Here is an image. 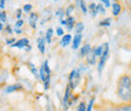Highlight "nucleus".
Masks as SVG:
<instances>
[{
    "mask_svg": "<svg viewBox=\"0 0 131 111\" xmlns=\"http://www.w3.org/2000/svg\"><path fill=\"white\" fill-rule=\"evenodd\" d=\"M130 92H131V75L124 73L121 75L117 83H116V95L121 102H130Z\"/></svg>",
    "mask_w": 131,
    "mask_h": 111,
    "instance_id": "1",
    "label": "nucleus"
},
{
    "mask_svg": "<svg viewBox=\"0 0 131 111\" xmlns=\"http://www.w3.org/2000/svg\"><path fill=\"white\" fill-rule=\"evenodd\" d=\"M50 77H52V71L49 68V64H48V61L46 59L40 68H39V79L43 82V87L44 90H48L50 87Z\"/></svg>",
    "mask_w": 131,
    "mask_h": 111,
    "instance_id": "2",
    "label": "nucleus"
},
{
    "mask_svg": "<svg viewBox=\"0 0 131 111\" xmlns=\"http://www.w3.org/2000/svg\"><path fill=\"white\" fill-rule=\"evenodd\" d=\"M81 78H82V72H81V69H80V68H73V69L69 72L67 85L69 86V88L72 90V92H73V91L76 90V87L80 85Z\"/></svg>",
    "mask_w": 131,
    "mask_h": 111,
    "instance_id": "3",
    "label": "nucleus"
},
{
    "mask_svg": "<svg viewBox=\"0 0 131 111\" xmlns=\"http://www.w3.org/2000/svg\"><path fill=\"white\" fill-rule=\"evenodd\" d=\"M108 53H110V47H108V43H103V52L100 57V62H98V73L102 72L105 64L108 59Z\"/></svg>",
    "mask_w": 131,
    "mask_h": 111,
    "instance_id": "4",
    "label": "nucleus"
},
{
    "mask_svg": "<svg viewBox=\"0 0 131 111\" xmlns=\"http://www.w3.org/2000/svg\"><path fill=\"white\" fill-rule=\"evenodd\" d=\"M25 90V86H23L21 83H12V85H6L4 87V92L5 94H13V92H20V91H24Z\"/></svg>",
    "mask_w": 131,
    "mask_h": 111,
    "instance_id": "5",
    "label": "nucleus"
},
{
    "mask_svg": "<svg viewBox=\"0 0 131 111\" xmlns=\"http://www.w3.org/2000/svg\"><path fill=\"white\" fill-rule=\"evenodd\" d=\"M111 111H131V102L111 104Z\"/></svg>",
    "mask_w": 131,
    "mask_h": 111,
    "instance_id": "6",
    "label": "nucleus"
},
{
    "mask_svg": "<svg viewBox=\"0 0 131 111\" xmlns=\"http://www.w3.org/2000/svg\"><path fill=\"white\" fill-rule=\"evenodd\" d=\"M72 90L69 88V86L68 85H66V88H64V94H63V100H62V104H63V109L67 110L69 106H68V102H69V98H71V96H72Z\"/></svg>",
    "mask_w": 131,
    "mask_h": 111,
    "instance_id": "7",
    "label": "nucleus"
},
{
    "mask_svg": "<svg viewBox=\"0 0 131 111\" xmlns=\"http://www.w3.org/2000/svg\"><path fill=\"white\" fill-rule=\"evenodd\" d=\"M38 19H39V14L38 13H29V27L32 29H37V23H38Z\"/></svg>",
    "mask_w": 131,
    "mask_h": 111,
    "instance_id": "8",
    "label": "nucleus"
},
{
    "mask_svg": "<svg viewBox=\"0 0 131 111\" xmlns=\"http://www.w3.org/2000/svg\"><path fill=\"white\" fill-rule=\"evenodd\" d=\"M72 49L73 51H77L78 48L81 47L82 43V34H74V37L72 38Z\"/></svg>",
    "mask_w": 131,
    "mask_h": 111,
    "instance_id": "9",
    "label": "nucleus"
},
{
    "mask_svg": "<svg viewBox=\"0 0 131 111\" xmlns=\"http://www.w3.org/2000/svg\"><path fill=\"white\" fill-rule=\"evenodd\" d=\"M64 22H66V28L71 32V31H73L74 29V25H76V23H77V20H76V18L73 15H71V16H68V18H66L64 19Z\"/></svg>",
    "mask_w": 131,
    "mask_h": 111,
    "instance_id": "10",
    "label": "nucleus"
},
{
    "mask_svg": "<svg viewBox=\"0 0 131 111\" xmlns=\"http://www.w3.org/2000/svg\"><path fill=\"white\" fill-rule=\"evenodd\" d=\"M30 43H29V39L28 38H20V39H16L15 41V43L12 46V47H14V48H25L27 46H29Z\"/></svg>",
    "mask_w": 131,
    "mask_h": 111,
    "instance_id": "11",
    "label": "nucleus"
},
{
    "mask_svg": "<svg viewBox=\"0 0 131 111\" xmlns=\"http://www.w3.org/2000/svg\"><path fill=\"white\" fill-rule=\"evenodd\" d=\"M72 34H69V33H67V34H64L62 38H61V42H59V46L62 48H66L67 46H69L71 44V42H72Z\"/></svg>",
    "mask_w": 131,
    "mask_h": 111,
    "instance_id": "12",
    "label": "nucleus"
},
{
    "mask_svg": "<svg viewBox=\"0 0 131 111\" xmlns=\"http://www.w3.org/2000/svg\"><path fill=\"white\" fill-rule=\"evenodd\" d=\"M92 51V46L90 43H86L84 46H82L81 51H80V58H86L87 54Z\"/></svg>",
    "mask_w": 131,
    "mask_h": 111,
    "instance_id": "13",
    "label": "nucleus"
},
{
    "mask_svg": "<svg viewBox=\"0 0 131 111\" xmlns=\"http://www.w3.org/2000/svg\"><path fill=\"white\" fill-rule=\"evenodd\" d=\"M37 44H38V49H39V52L42 53V54H44L46 53V39H44V37H39L38 39H37Z\"/></svg>",
    "mask_w": 131,
    "mask_h": 111,
    "instance_id": "14",
    "label": "nucleus"
},
{
    "mask_svg": "<svg viewBox=\"0 0 131 111\" xmlns=\"http://www.w3.org/2000/svg\"><path fill=\"white\" fill-rule=\"evenodd\" d=\"M6 79H8V72H6L4 68H1V69H0V87L6 86V85H5V83H6Z\"/></svg>",
    "mask_w": 131,
    "mask_h": 111,
    "instance_id": "15",
    "label": "nucleus"
},
{
    "mask_svg": "<svg viewBox=\"0 0 131 111\" xmlns=\"http://www.w3.org/2000/svg\"><path fill=\"white\" fill-rule=\"evenodd\" d=\"M111 6H112V15L118 16L120 14H121V12H122V6H121V4L115 3V4H111Z\"/></svg>",
    "mask_w": 131,
    "mask_h": 111,
    "instance_id": "16",
    "label": "nucleus"
},
{
    "mask_svg": "<svg viewBox=\"0 0 131 111\" xmlns=\"http://www.w3.org/2000/svg\"><path fill=\"white\" fill-rule=\"evenodd\" d=\"M27 67L29 68V71L32 72L33 76H34L35 78L39 79V71H38V69L35 68V66H34V64H33L32 62H29V61H28V62H27Z\"/></svg>",
    "mask_w": 131,
    "mask_h": 111,
    "instance_id": "17",
    "label": "nucleus"
},
{
    "mask_svg": "<svg viewBox=\"0 0 131 111\" xmlns=\"http://www.w3.org/2000/svg\"><path fill=\"white\" fill-rule=\"evenodd\" d=\"M76 6L81 9L83 14H86V13L88 12V8L86 6V1H84V0H76Z\"/></svg>",
    "mask_w": 131,
    "mask_h": 111,
    "instance_id": "18",
    "label": "nucleus"
},
{
    "mask_svg": "<svg viewBox=\"0 0 131 111\" xmlns=\"http://www.w3.org/2000/svg\"><path fill=\"white\" fill-rule=\"evenodd\" d=\"M53 34H54L53 28H48V29H47V32H46V35H44V39H46V43H47V44H50V43H52Z\"/></svg>",
    "mask_w": 131,
    "mask_h": 111,
    "instance_id": "19",
    "label": "nucleus"
},
{
    "mask_svg": "<svg viewBox=\"0 0 131 111\" xmlns=\"http://www.w3.org/2000/svg\"><path fill=\"white\" fill-rule=\"evenodd\" d=\"M76 9H77L76 4H69V5H68V6L64 9V16H66V18L71 16V15H72V13H73Z\"/></svg>",
    "mask_w": 131,
    "mask_h": 111,
    "instance_id": "20",
    "label": "nucleus"
},
{
    "mask_svg": "<svg viewBox=\"0 0 131 111\" xmlns=\"http://www.w3.org/2000/svg\"><path fill=\"white\" fill-rule=\"evenodd\" d=\"M86 62L90 64V66L96 64V57H95V54H93V52H92V51L87 54V57H86Z\"/></svg>",
    "mask_w": 131,
    "mask_h": 111,
    "instance_id": "21",
    "label": "nucleus"
},
{
    "mask_svg": "<svg viewBox=\"0 0 131 111\" xmlns=\"http://www.w3.org/2000/svg\"><path fill=\"white\" fill-rule=\"evenodd\" d=\"M88 12L91 13V16H96L98 13V9H97V4H95V3H91L88 6Z\"/></svg>",
    "mask_w": 131,
    "mask_h": 111,
    "instance_id": "22",
    "label": "nucleus"
},
{
    "mask_svg": "<svg viewBox=\"0 0 131 111\" xmlns=\"http://www.w3.org/2000/svg\"><path fill=\"white\" fill-rule=\"evenodd\" d=\"M92 52H93V54H95L96 58H100L101 54H102V52H103V44L97 46V47H92Z\"/></svg>",
    "mask_w": 131,
    "mask_h": 111,
    "instance_id": "23",
    "label": "nucleus"
},
{
    "mask_svg": "<svg viewBox=\"0 0 131 111\" xmlns=\"http://www.w3.org/2000/svg\"><path fill=\"white\" fill-rule=\"evenodd\" d=\"M111 18H105V19H102L100 23H98V27H101V28H107V27H110L111 25Z\"/></svg>",
    "mask_w": 131,
    "mask_h": 111,
    "instance_id": "24",
    "label": "nucleus"
},
{
    "mask_svg": "<svg viewBox=\"0 0 131 111\" xmlns=\"http://www.w3.org/2000/svg\"><path fill=\"white\" fill-rule=\"evenodd\" d=\"M83 29H84L83 23H82V22H77V23H76V25H74V29H73V31L76 32V34H82Z\"/></svg>",
    "mask_w": 131,
    "mask_h": 111,
    "instance_id": "25",
    "label": "nucleus"
},
{
    "mask_svg": "<svg viewBox=\"0 0 131 111\" xmlns=\"http://www.w3.org/2000/svg\"><path fill=\"white\" fill-rule=\"evenodd\" d=\"M95 101H96V98H95V97H92V98L87 102V105H86V111H92L93 105H95Z\"/></svg>",
    "mask_w": 131,
    "mask_h": 111,
    "instance_id": "26",
    "label": "nucleus"
},
{
    "mask_svg": "<svg viewBox=\"0 0 131 111\" xmlns=\"http://www.w3.org/2000/svg\"><path fill=\"white\" fill-rule=\"evenodd\" d=\"M3 32L5 33L6 35H13V28H12V25H4V29H3Z\"/></svg>",
    "mask_w": 131,
    "mask_h": 111,
    "instance_id": "27",
    "label": "nucleus"
},
{
    "mask_svg": "<svg viewBox=\"0 0 131 111\" xmlns=\"http://www.w3.org/2000/svg\"><path fill=\"white\" fill-rule=\"evenodd\" d=\"M32 9H33L32 4H25V5H23V8H21L23 13H32Z\"/></svg>",
    "mask_w": 131,
    "mask_h": 111,
    "instance_id": "28",
    "label": "nucleus"
},
{
    "mask_svg": "<svg viewBox=\"0 0 131 111\" xmlns=\"http://www.w3.org/2000/svg\"><path fill=\"white\" fill-rule=\"evenodd\" d=\"M6 19H8V13L5 10H1V13H0V22L4 24L6 22Z\"/></svg>",
    "mask_w": 131,
    "mask_h": 111,
    "instance_id": "29",
    "label": "nucleus"
},
{
    "mask_svg": "<svg viewBox=\"0 0 131 111\" xmlns=\"http://www.w3.org/2000/svg\"><path fill=\"white\" fill-rule=\"evenodd\" d=\"M15 41H16L15 37H10V38H6V39H5V44H6V46H10V47H12V46H13V44L15 43Z\"/></svg>",
    "mask_w": 131,
    "mask_h": 111,
    "instance_id": "30",
    "label": "nucleus"
},
{
    "mask_svg": "<svg viewBox=\"0 0 131 111\" xmlns=\"http://www.w3.org/2000/svg\"><path fill=\"white\" fill-rule=\"evenodd\" d=\"M56 15L59 18V20L63 19V16H64V9L63 8H59L58 10H56Z\"/></svg>",
    "mask_w": 131,
    "mask_h": 111,
    "instance_id": "31",
    "label": "nucleus"
},
{
    "mask_svg": "<svg viewBox=\"0 0 131 111\" xmlns=\"http://www.w3.org/2000/svg\"><path fill=\"white\" fill-rule=\"evenodd\" d=\"M86 101H81L77 106V111H86Z\"/></svg>",
    "mask_w": 131,
    "mask_h": 111,
    "instance_id": "32",
    "label": "nucleus"
},
{
    "mask_svg": "<svg viewBox=\"0 0 131 111\" xmlns=\"http://www.w3.org/2000/svg\"><path fill=\"white\" fill-rule=\"evenodd\" d=\"M56 35H58V37H61V38H62V37L64 35V31H63L61 27H58V28L56 29Z\"/></svg>",
    "mask_w": 131,
    "mask_h": 111,
    "instance_id": "33",
    "label": "nucleus"
},
{
    "mask_svg": "<svg viewBox=\"0 0 131 111\" xmlns=\"http://www.w3.org/2000/svg\"><path fill=\"white\" fill-rule=\"evenodd\" d=\"M21 16H23V10H21V9H16V13H15L16 20H20Z\"/></svg>",
    "mask_w": 131,
    "mask_h": 111,
    "instance_id": "34",
    "label": "nucleus"
},
{
    "mask_svg": "<svg viewBox=\"0 0 131 111\" xmlns=\"http://www.w3.org/2000/svg\"><path fill=\"white\" fill-rule=\"evenodd\" d=\"M23 25H24V20L20 19V20H16L15 22V27H14V28H20V29H21Z\"/></svg>",
    "mask_w": 131,
    "mask_h": 111,
    "instance_id": "35",
    "label": "nucleus"
},
{
    "mask_svg": "<svg viewBox=\"0 0 131 111\" xmlns=\"http://www.w3.org/2000/svg\"><path fill=\"white\" fill-rule=\"evenodd\" d=\"M97 9L100 13H102V14H106V9H105V6L102 5V4H97Z\"/></svg>",
    "mask_w": 131,
    "mask_h": 111,
    "instance_id": "36",
    "label": "nucleus"
},
{
    "mask_svg": "<svg viewBox=\"0 0 131 111\" xmlns=\"http://www.w3.org/2000/svg\"><path fill=\"white\" fill-rule=\"evenodd\" d=\"M101 4H102L103 6H106V8L111 6V3H110V0H101Z\"/></svg>",
    "mask_w": 131,
    "mask_h": 111,
    "instance_id": "37",
    "label": "nucleus"
},
{
    "mask_svg": "<svg viewBox=\"0 0 131 111\" xmlns=\"http://www.w3.org/2000/svg\"><path fill=\"white\" fill-rule=\"evenodd\" d=\"M3 46L0 44V64H1V62H3ZM0 69H1V67H0Z\"/></svg>",
    "mask_w": 131,
    "mask_h": 111,
    "instance_id": "38",
    "label": "nucleus"
},
{
    "mask_svg": "<svg viewBox=\"0 0 131 111\" xmlns=\"http://www.w3.org/2000/svg\"><path fill=\"white\" fill-rule=\"evenodd\" d=\"M5 1H6V0H0V9H1V10L5 9Z\"/></svg>",
    "mask_w": 131,
    "mask_h": 111,
    "instance_id": "39",
    "label": "nucleus"
},
{
    "mask_svg": "<svg viewBox=\"0 0 131 111\" xmlns=\"http://www.w3.org/2000/svg\"><path fill=\"white\" fill-rule=\"evenodd\" d=\"M13 32L15 33V34H21V33H23V29H20V28H14Z\"/></svg>",
    "mask_w": 131,
    "mask_h": 111,
    "instance_id": "40",
    "label": "nucleus"
},
{
    "mask_svg": "<svg viewBox=\"0 0 131 111\" xmlns=\"http://www.w3.org/2000/svg\"><path fill=\"white\" fill-rule=\"evenodd\" d=\"M6 111H21V110H19V109H15V107H10V109H8Z\"/></svg>",
    "mask_w": 131,
    "mask_h": 111,
    "instance_id": "41",
    "label": "nucleus"
},
{
    "mask_svg": "<svg viewBox=\"0 0 131 111\" xmlns=\"http://www.w3.org/2000/svg\"><path fill=\"white\" fill-rule=\"evenodd\" d=\"M130 102H131V92H130Z\"/></svg>",
    "mask_w": 131,
    "mask_h": 111,
    "instance_id": "42",
    "label": "nucleus"
},
{
    "mask_svg": "<svg viewBox=\"0 0 131 111\" xmlns=\"http://www.w3.org/2000/svg\"><path fill=\"white\" fill-rule=\"evenodd\" d=\"M0 13H1V9H0Z\"/></svg>",
    "mask_w": 131,
    "mask_h": 111,
    "instance_id": "43",
    "label": "nucleus"
},
{
    "mask_svg": "<svg viewBox=\"0 0 131 111\" xmlns=\"http://www.w3.org/2000/svg\"><path fill=\"white\" fill-rule=\"evenodd\" d=\"M54 1H58V0H54Z\"/></svg>",
    "mask_w": 131,
    "mask_h": 111,
    "instance_id": "44",
    "label": "nucleus"
},
{
    "mask_svg": "<svg viewBox=\"0 0 131 111\" xmlns=\"http://www.w3.org/2000/svg\"><path fill=\"white\" fill-rule=\"evenodd\" d=\"M0 24H1V22H0Z\"/></svg>",
    "mask_w": 131,
    "mask_h": 111,
    "instance_id": "45",
    "label": "nucleus"
}]
</instances>
